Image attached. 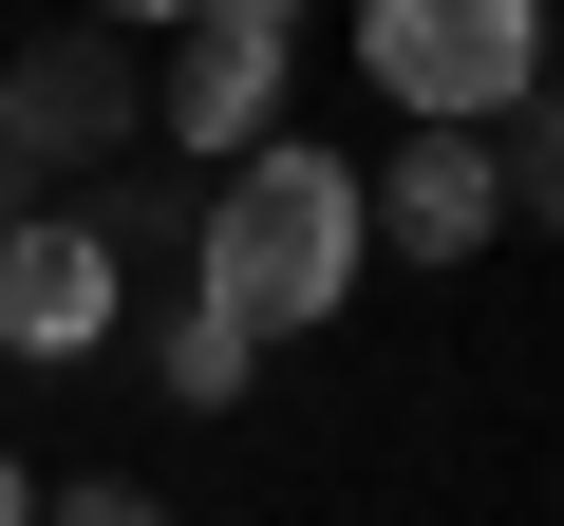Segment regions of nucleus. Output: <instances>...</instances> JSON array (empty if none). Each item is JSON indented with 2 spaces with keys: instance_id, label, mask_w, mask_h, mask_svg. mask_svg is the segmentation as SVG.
I'll use <instances>...</instances> for the list:
<instances>
[{
  "instance_id": "nucleus-7",
  "label": "nucleus",
  "mask_w": 564,
  "mask_h": 526,
  "mask_svg": "<svg viewBox=\"0 0 564 526\" xmlns=\"http://www.w3.org/2000/svg\"><path fill=\"white\" fill-rule=\"evenodd\" d=\"M245 376H263V320H226V302H188V320H170V395H188V414H226Z\"/></svg>"
},
{
  "instance_id": "nucleus-12",
  "label": "nucleus",
  "mask_w": 564,
  "mask_h": 526,
  "mask_svg": "<svg viewBox=\"0 0 564 526\" xmlns=\"http://www.w3.org/2000/svg\"><path fill=\"white\" fill-rule=\"evenodd\" d=\"M76 20H207V0H76Z\"/></svg>"
},
{
  "instance_id": "nucleus-11",
  "label": "nucleus",
  "mask_w": 564,
  "mask_h": 526,
  "mask_svg": "<svg viewBox=\"0 0 564 526\" xmlns=\"http://www.w3.org/2000/svg\"><path fill=\"white\" fill-rule=\"evenodd\" d=\"M20 226H39V169H20V151H0V244H20Z\"/></svg>"
},
{
  "instance_id": "nucleus-2",
  "label": "nucleus",
  "mask_w": 564,
  "mask_h": 526,
  "mask_svg": "<svg viewBox=\"0 0 564 526\" xmlns=\"http://www.w3.org/2000/svg\"><path fill=\"white\" fill-rule=\"evenodd\" d=\"M358 57L414 132H508L545 95V0H358Z\"/></svg>"
},
{
  "instance_id": "nucleus-14",
  "label": "nucleus",
  "mask_w": 564,
  "mask_h": 526,
  "mask_svg": "<svg viewBox=\"0 0 564 526\" xmlns=\"http://www.w3.org/2000/svg\"><path fill=\"white\" fill-rule=\"evenodd\" d=\"M545 76H564V0H545Z\"/></svg>"
},
{
  "instance_id": "nucleus-6",
  "label": "nucleus",
  "mask_w": 564,
  "mask_h": 526,
  "mask_svg": "<svg viewBox=\"0 0 564 526\" xmlns=\"http://www.w3.org/2000/svg\"><path fill=\"white\" fill-rule=\"evenodd\" d=\"M113 339V244H95V207L57 226H20V244H0V358H95Z\"/></svg>"
},
{
  "instance_id": "nucleus-8",
  "label": "nucleus",
  "mask_w": 564,
  "mask_h": 526,
  "mask_svg": "<svg viewBox=\"0 0 564 526\" xmlns=\"http://www.w3.org/2000/svg\"><path fill=\"white\" fill-rule=\"evenodd\" d=\"M508 207H527V226H564V76L508 113Z\"/></svg>"
},
{
  "instance_id": "nucleus-1",
  "label": "nucleus",
  "mask_w": 564,
  "mask_h": 526,
  "mask_svg": "<svg viewBox=\"0 0 564 526\" xmlns=\"http://www.w3.org/2000/svg\"><path fill=\"white\" fill-rule=\"evenodd\" d=\"M358 244H377V188H358L339 151H245L188 263H207V302H226V320L302 339V320H339V302H358Z\"/></svg>"
},
{
  "instance_id": "nucleus-13",
  "label": "nucleus",
  "mask_w": 564,
  "mask_h": 526,
  "mask_svg": "<svg viewBox=\"0 0 564 526\" xmlns=\"http://www.w3.org/2000/svg\"><path fill=\"white\" fill-rule=\"evenodd\" d=\"M0 526H39V489H20V451H0Z\"/></svg>"
},
{
  "instance_id": "nucleus-9",
  "label": "nucleus",
  "mask_w": 564,
  "mask_h": 526,
  "mask_svg": "<svg viewBox=\"0 0 564 526\" xmlns=\"http://www.w3.org/2000/svg\"><path fill=\"white\" fill-rule=\"evenodd\" d=\"M170 226H188V207H170V169H113V188H95V244H113V263H132V244H170ZM188 244H207V226H188Z\"/></svg>"
},
{
  "instance_id": "nucleus-10",
  "label": "nucleus",
  "mask_w": 564,
  "mask_h": 526,
  "mask_svg": "<svg viewBox=\"0 0 564 526\" xmlns=\"http://www.w3.org/2000/svg\"><path fill=\"white\" fill-rule=\"evenodd\" d=\"M39 526H170V507H151V489H113V470H95V489H39Z\"/></svg>"
},
{
  "instance_id": "nucleus-4",
  "label": "nucleus",
  "mask_w": 564,
  "mask_h": 526,
  "mask_svg": "<svg viewBox=\"0 0 564 526\" xmlns=\"http://www.w3.org/2000/svg\"><path fill=\"white\" fill-rule=\"evenodd\" d=\"M508 226V132H395L377 151V244L395 263H470Z\"/></svg>"
},
{
  "instance_id": "nucleus-5",
  "label": "nucleus",
  "mask_w": 564,
  "mask_h": 526,
  "mask_svg": "<svg viewBox=\"0 0 564 526\" xmlns=\"http://www.w3.org/2000/svg\"><path fill=\"white\" fill-rule=\"evenodd\" d=\"M282 0H207L188 20V57H170V132L188 151H263V113H282Z\"/></svg>"
},
{
  "instance_id": "nucleus-3",
  "label": "nucleus",
  "mask_w": 564,
  "mask_h": 526,
  "mask_svg": "<svg viewBox=\"0 0 564 526\" xmlns=\"http://www.w3.org/2000/svg\"><path fill=\"white\" fill-rule=\"evenodd\" d=\"M132 132H151V95H132L113 20H57L39 57H0V151H20V169H95V151H132Z\"/></svg>"
}]
</instances>
